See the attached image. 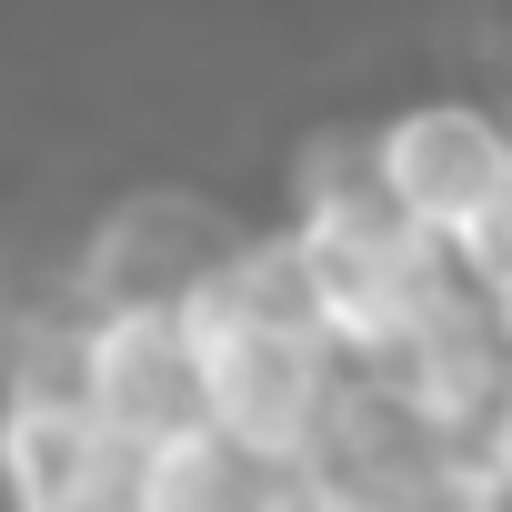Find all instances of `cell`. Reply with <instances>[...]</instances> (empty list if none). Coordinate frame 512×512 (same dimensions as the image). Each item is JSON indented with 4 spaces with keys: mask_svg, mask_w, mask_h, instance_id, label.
I'll return each mask as SVG.
<instances>
[{
    "mask_svg": "<svg viewBox=\"0 0 512 512\" xmlns=\"http://www.w3.org/2000/svg\"><path fill=\"white\" fill-rule=\"evenodd\" d=\"M211 352V422L251 442L262 462H302L332 392H342V342L332 332H282V322H221L201 332Z\"/></svg>",
    "mask_w": 512,
    "mask_h": 512,
    "instance_id": "7a4b0ae2",
    "label": "cell"
},
{
    "mask_svg": "<svg viewBox=\"0 0 512 512\" xmlns=\"http://www.w3.org/2000/svg\"><path fill=\"white\" fill-rule=\"evenodd\" d=\"M382 171L412 221H432L442 241H472L512 201V131L472 101H412L382 121Z\"/></svg>",
    "mask_w": 512,
    "mask_h": 512,
    "instance_id": "3957f363",
    "label": "cell"
},
{
    "mask_svg": "<svg viewBox=\"0 0 512 512\" xmlns=\"http://www.w3.org/2000/svg\"><path fill=\"white\" fill-rule=\"evenodd\" d=\"M81 392L131 442V462L191 422H211V352L181 322V302H91V372Z\"/></svg>",
    "mask_w": 512,
    "mask_h": 512,
    "instance_id": "6da1fadb",
    "label": "cell"
},
{
    "mask_svg": "<svg viewBox=\"0 0 512 512\" xmlns=\"http://www.w3.org/2000/svg\"><path fill=\"white\" fill-rule=\"evenodd\" d=\"M0 492L21 512H91L131 492V442L91 392H11L0 402Z\"/></svg>",
    "mask_w": 512,
    "mask_h": 512,
    "instance_id": "277c9868",
    "label": "cell"
},
{
    "mask_svg": "<svg viewBox=\"0 0 512 512\" xmlns=\"http://www.w3.org/2000/svg\"><path fill=\"white\" fill-rule=\"evenodd\" d=\"M231 251H241V231L211 201H191V191H131L91 231V251H81V302H181L201 272L231 262Z\"/></svg>",
    "mask_w": 512,
    "mask_h": 512,
    "instance_id": "5b68a950",
    "label": "cell"
}]
</instances>
